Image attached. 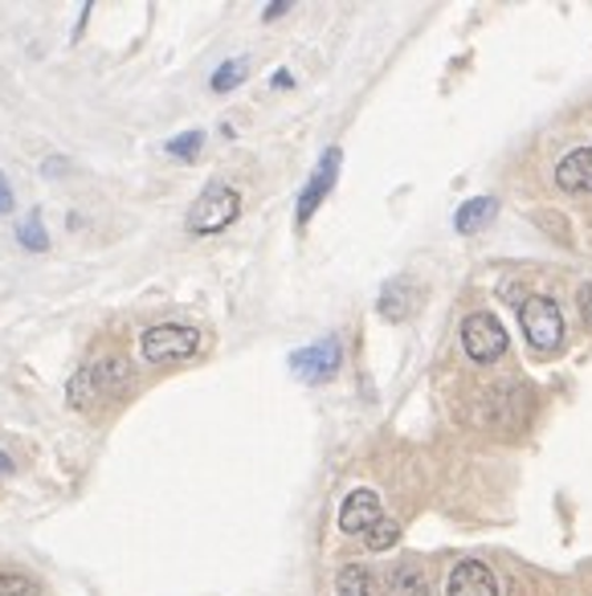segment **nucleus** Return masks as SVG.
<instances>
[{
    "mask_svg": "<svg viewBox=\"0 0 592 596\" xmlns=\"http://www.w3.org/2000/svg\"><path fill=\"white\" fill-rule=\"evenodd\" d=\"M392 596H433V588H429V580L413 564H401L392 572Z\"/></svg>",
    "mask_w": 592,
    "mask_h": 596,
    "instance_id": "dca6fc26",
    "label": "nucleus"
},
{
    "mask_svg": "<svg viewBox=\"0 0 592 596\" xmlns=\"http://www.w3.org/2000/svg\"><path fill=\"white\" fill-rule=\"evenodd\" d=\"M462 347H466V355L474 360V364H499V360L506 355L503 323H499L494 315H486V311L466 315V323H462Z\"/></svg>",
    "mask_w": 592,
    "mask_h": 596,
    "instance_id": "39448f33",
    "label": "nucleus"
},
{
    "mask_svg": "<svg viewBox=\"0 0 592 596\" xmlns=\"http://www.w3.org/2000/svg\"><path fill=\"white\" fill-rule=\"evenodd\" d=\"M417 303H421V294H417V286L409 279H392L389 286L380 291V315L392 319V323H401V319L413 315Z\"/></svg>",
    "mask_w": 592,
    "mask_h": 596,
    "instance_id": "9b49d317",
    "label": "nucleus"
},
{
    "mask_svg": "<svg viewBox=\"0 0 592 596\" xmlns=\"http://www.w3.org/2000/svg\"><path fill=\"white\" fill-rule=\"evenodd\" d=\"M555 184L564 192H592V148L568 152L555 168Z\"/></svg>",
    "mask_w": 592,
    "mask_h": 596,
    "instance_id": "9d476101",
    "label": "nucleus"
},
{
    "mask_svg": "<svg viewBox=\"0 0 592 596\" xmlns=\"http://www.w3.org/2000/svg\"><path fill=\"white\" fill-rule=\"evenodd\" d=\"M445 596H503L499 593V576L491 564L482 559H458L450 580H445Z\"/></svg>",
    "mask_w": 592,
    "mask_h": 596,
    "instance_id": "1a4fd4ad",
    "label": "nucleus"
},
{
    "mask_svg": "<svg viewBox=\"0 0 592 596\" xmlns=\"http://www.w3.org/2000/svg\"><path fill=\"white\" fill-rule=\"evenodd\" d=\"M4 474H13V457L9 454H0V478H4Z\"/></svg>",
    "mask_w": 592,
    "mask_h": 596,
    "instance_id": "b1692460",
    "label": "nucleus"
},
{
    "mask_svg": "<svg viewBox=\"0 0 592 596\" xmlns=\"http://www.w3.org/2000/svg\"><path fill=\"white\" fill-rule=\"evenodd\" d=\"M127 388H131V364L123 355H99L74 372V381L66 384V401L78 413H94V408H107L114 401H123Z\"/></svg>",
    "mask_w": 592,
    "mask_h": 596,
    "instance_id": "f257e3e1",
    "label": "nucleus"
},
{
    "mask_svg": "<svg viewBox=\"0 0 592 596\" xmlns=\"http://www.w3.org/2000/svg\"><path fill=\"white\" fill-rule=\"evenodd\" d=\"M274 87H278V90L294 87V78H290V70H278V74H274Z\"/></svg>",
    "mask_w": 592,
    "mask_h": 596,
    "instance_id": "5701e85b",
    "label": "nucleus"
},
{
    "mask_svg": "<svg viewBox=\"0 0 592 596\" xmlns=\"http://www.w3.org/2000/svg\"><path fill=\"white\" fill-rule=\"evenodd\" d=\"M576 303H580V315H584V323L592 327V282H584V286H580Z\"/></svg>",
    "mask_w": 592,
    "mask_h": 596,
    "instance_id": "412c9836",
    "label": "nucleus"
},
{
    "mask_svg": "<svg viewBox=\"0 0 592 596\" xmlns=\"http://www.w3.org/2000/svg\"><path fill=\"white\" fill-rule=\"evenodd\" d=\"M340 164H343V152H340V148H328V152H323V160L315 164V172H311V180H307V189L299 192V209H294L299 225H307V221L319 213V204L331 196L335 180H340Z\"/></svg>",
    "mask_w": 592,
    "mask_h": 596,
    "instance_id": "0eeeda50",
    "label": "nucleus"
},
{
    "mask_svg": "<svg viewBox=\"0 0 592 596\" xmlns=\"http://www.w3.org/2000/svg\"><path fill=\"white\" fill-rule=\"evenodd\" d=\"M384 523V507H380V495L368 491V486H355L352 495L343 498L340 507V532L355 535V539H368Z\"/></svg>",
    "mask_w": 592,
    "mask_h": 596,
    "instance_id": "6e6552de",
    "label": "nucleus"
},
{
    "mask_svg": "<svg viewBox=\"0 0 592 596\" xmlns=\"http://www.w3.org/2000/svg\"><path fill=\"white\" fill-rule=\"evenodd\" d=\"M397 539H401V527H397L392 519H384V523L377 527V532H372V535L364 539V547H368V552H389V547L397 544Z\"/></svg>",
    "mask_w": 592,
    "mask_h": 596,
    "instance_id": "6ab92c4d",
    "label": "nucleus"
},
{
    "mask_svg": "<svg viewBox=\"0 0 592 596\" xmlns=\"http://www.w3.org/2000/svg\"><path fill=\"white\" fill-rule=\"evenodd\" d=\"M241 213V192L225 180H213V184H204V192L192 201L189 209V233L197 238H213V233H225Z\"/></svg>",
    "mask_w": 592,
    "mask_h": 596,
    "instance_id": "f03ea898",
    "label": "nucleus"
},
{
    "mask_svg": "<svg viewBox=\"0 0 592 596\" xmlns=\"http://www.w3.org/2000/svg\"><path fill=\"white\" fill-rule=\"evenodd\" d=\"M41 584L26 572H0V596H38Z\"/></svg>",
    "mask_w": 592,
    "mask_h": 596,
    "instance_id": "a211bd4d",
    "label": "nucleus"
},
{
    "mask_svg": "<svg viewBox=\"0 0 592 596\" xmlns=\"http://www.w3.org/2000/svg\"><path fill=\"white\" fill-rule=\"evenodd\" d=\"M13 204H17L13 184H9V176L0 172V216H9V213H13Z\"/></svg>",
    "mask_w": 592,
    "mask_h": 596,
    "instance_id": "aec40b11",
    "label": "nucleus"
},
{
    "mask_svg": "<svg viewBox=\"0 0 592 596\" xmlns=\"http://www.w3.org/2000/svg\"><path fill=\"white\" fill-rule=\"evenodd\" d=\"M519 323H523V335H528V343L535 352H555V347L564 343V315H560V306H555L552 299H543V294L523 299Z\"/></svg>",
    "mask_w": 592,
    "mask_h": 596,
    "instance_id": "20e7f679",
    "label": "nucleus"
},
{
    "mask_svg": "<svg viewBox=\"0 0 592 596\" xmlns=\"http://www.w3.org/2000/svg\"><path fill=\"white\" fill-rule=\"evenodd\" d=\"M245 74H250V58H229V62L217 65L209 82H213L217 94H229V90H238L245 82Z\"/></svg>",
    "mask_w": 592,
    "mask_h": 596,
    "instance_id": "2eb2a0df",
    "label": "nucleus"
},
{
    "mask_svg": "<svg viewBox=\"0 0 592 596\" xmlns=\"http://www.w3.org/2000/svg\"><path fill=\"white\" fill-rule=\"evenodd\" d=\"M290 13V0H274V4H265V21H274V17Z\"/></svg>",
    "mask_w": 592,
    "mask_h": 596,
    "instance_id": "4be33fe9",
    "label": "nucleus"
},
{
    "mask_svg": "<svg viewBox=\"0 0 592 596\" xmlns=\"http://www.w3.org/2000/svg\"><path fill=\"white\" fill-rule=\"evenodd\" d=\"M340 364H343V347L335 335H328V340H319V343H307V347H299V352H290V372L307 384L331 381V376L340 372Z\"/></svg>",
    "mask_w": 592,
    "mask_h": 596,
    "instance_id": "423d86ee",
    "label": "nucleus"
},
{
    "mask_svg": "<svg viewBox=\"0 0 592 596\" xmlns=\"http://www.w3.org/2000/svg\"><path fill=\"white\" fill-rule=\"evenodd\" d=\"M17 242L26 245L29 254H41V250H50V233H46L41 209H29V213L17 221Z\"/></svg>",
    "mask_w": 592,
    "mask_h": 596,
    "instance_id": "4468645a",
    "label": "nucleus"
},
{
    "mask_svg": "<svg viewBox=\"0 0 592 596\" xmlns=\"http://www.w3.org/2000/svg\"><path fill=\"white\" fill-rule=\"evenodd\" d=\"M335 596H384V580L368 564H348L335 576Z\"/></svg>",
    "mask_w": 592,
    "mask_h": 596,
    "instance_id": "f8f14e48",
    "label": "nucleus"
},
{
    "mask_svg": "<svg viewBox=\"0 0 592 596\" xmlns=\"http://www.w3.org/2000/svg\"><path fill=\"white\" fill-rule=\"evenodd\" d=\"M494 209H499V204H494L491 196H474V201H466L454 213V229H458V233H479V229L491 221Z\"/></svg>",
    "mask_w": 592,
    "mask_h": 596,
    "instance_id": "ddd939ff",
    "label": "nucleus"
},
{
    "mask_svg": "<svg viewBox=\"0 0 592 596\" xmlns=\"http://www.w3.org/2000/svg\"><path fill=\"white\" fill-rule=\"evenodd\" d=\"M204 347V335L189 323H155L139 335V352L148 364H177V360H192Z\"/></svg>",
    "mask_w": 592,
    "mask_h": 596,
    "instance_id": "7ed1b4c3",
    "label": "nucleus"
},
{
    "mask_svg": "<svg viewBox=\"0 0 592 596\" xmlns=\"http://www.w3.org/2000/svg\"><path fill=\"white\" fill-rule=\"evenodd\" d=\"M204 148V131H184V135H172V140L164 143V152L172 155V160H197Z\"/></svg>",
    "mask_w": 592,
    "mask_h": 596,
    "instance_id": "f3484780",
    "label": "nucleus"
}]
</instances>
